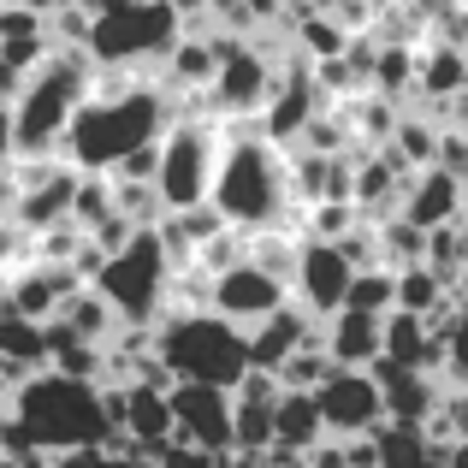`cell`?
I'll list each match as a JSON object with an SVG mask.
<instances>
[{
  "instance_id": "obj_28",
  "label": "cell",
  "mask_w": 468,
  "mask_h": 468,
  "mask_svg": "<svg viewBox=\"0 0 468 468\" xmlns=\"http://www.w3.org/2000/svg\"><path fill=\"white\" fill-rule=\"evenodd\" d=\"M207 463H214L207 451H190V445H178V439L154 451V468H207Z\"/></svg>"
},
{
  "instance_id": "obj_32",
  "label": "cell",
  "mask_w": 468,
  "mask_h": 468,
  "mask_svg": "<svg viewBox=\"0 0 468 468\" xmlns=\"http://www.w3.org/2000/svg\"><path fill=\"white\" fill-rule=\"evenodd\" d=\"M457 119H463V131H468V90L457 95Z\"/></svg>"
},
{
  "instance_id": "obj_6",
  "label": "cell",
  "mask_w": 468,
  "mask_h": 468,
  "mask_svg": "<svg viewBox=\"0 0 468 468\" xmlns=\"http://www.w3.org/2000/svg\"><path fill=\"white\" fill-rule=\"evenodd\" d=\"M166 285H172V255H166V243H160L154 226H143L125 250H113L90 279V291H101L107 309L119 320H131V326H154Z\"/></svg>"
},
{
  "instance_id": "obj_30",
  "label": "cell",
  "mask_w": 468,
  "mask_h": 468,
  "mask_svg": "<svg viewBox=\"0 0 468 468\" xmlns=\"http://www.w3.org/2000/svg\"><path fill=\"white\" fill-rule=\"evenodd\" d=\"M12 202H18V184H12V172H0V214H6Z\"/></svg>"
},
{
  "instance_id": "obj_23",
  "label": "cell",
  "mask_w": 468,
  "mask_h": 468,
  "mask_svg": "<svg viewBox=\"0 0 468 468\" xmlns=\"http://www.w3.org/2000/svg\"><path fill=\"white\" fill-rule=\"evenodd\" d=\"M54 320L71 332V338H83V344H107V332H113V320H119V314L107 309V297H101V291H90V285H83V291H78V297H71V303H66V309H59Z\"/></svg>"
},
{
  "instance_id": "obj_16",
  "label": "cell",
  "mask_w": 468,
  "mask_h": 468,
  "mask_svg": "<svg viewBox=\"0 0 468 468\" xmlns=\"http://www.w3.org/2000/svg\"><path fill=\"white\" fill-rule=\"evenodd\" d=\"M243 344H250V367H261V374H279V367H285L291 356L303 350V344H314V320L285 303L279 314H267L261 326L243 332Z\"/></svg>"
},
{
  "instance_id": "obj_19",
  "label": "cell",
  "mask_w": 468,
  "mask_h": 468,
  "mask_svg": "<svg viewBox=\"0 0 468 468\" xmlns=\"http://www.w3.org/2000/svg\"><path fill=\"white\" fill-rule=\"evenodd\" d=\"M320 439H326V421H320L314 391H279V403H273V445L309 457Z\"/></svg>"
},
{
  "instance_id": "obj_5",
  "label": "cell",
  "mask_w": 468,
  "mask_h": 468,
  "mask_svg": "<svg viewBox=\"0 0 468 468\" xmlns=\"http://www.w3.org/2000/svg\"><path fill=\"white\" fill-rule=\"evenodd\" d=\"M90 101V59L83 54H54L30 71V83L18 90L12 107V149L18 154H48L54 143H66L78 107Z\"/></svg>"
},
{
  "instance_id": "obj_2",
  "label": "cell",
  "mask_w": 468,
  "mask_h": 468,
  "mask_svg": "<svg viewBox=\"0 0 468 468\" xmlns=\"http://www.w3.org/2000/svg\"><path fill=\"white\" fill-rule=\"evenodd\" d=\"M12 421L36 451H90L113 439L101 391L71 374H30L12 391Z\"/></svg>"
},
{
  "instance_id": "obj_22",
  "label": "cell",
  "mask_w": 468,
  "mask_h": 468,
  "mask_svg": "<svg viewBox=\"0 0 468 468\" xmlns=\"http://www.w3.org/2000/svg\"><path fill=\"white\" fill-rule=\"evenodd\" d=\"M451 297H457V291H451L445 279L433 273V267H398V309H403V314L433 320Z\"/></svg>"
},
{
  "instance_id": "obj_29",
  "label": "cell",
  "mask_w": 468,
  "mask_h": 468,
  "mask_svg": "<svg viewBox=\"0 0 468 468\" xmlns=\"http://www.w3.org/2000/svg\"><path fill=\"white\" fill-rule=\"evenodd\" d=\"M12 154H18V149H12V107L0 101V166H6Z\"/></svg>"
},
{
  "instance_id": "obj_3",
  "label": "cell",
  "mask_w": 468,
  "mask_h": 468,
  "mask_svg": "<svg viewBox=\"0 0 468 468\" xmlns=\"http://www.w3.org/2000/svg\"><path fill=\"white\" fill-rule=\"evenodd\" d=\"M154 362L172 374V386H219L238 391L250 374L243 326L219 320L214 309H172L154 320Z\"/></svg>"
},
{
  "instance_id": "obj_14",
  "label": "cell",
  "mask_w": 468,
  "mask_h": 468,
  "mask_svg": "<svg viewBox=\"0 0 468 468\" xmlns=\"http://www.w3.org/2000/svg\"><path fill=\"white\" fill-rule=\"evenodd\" d=\"M320 350L332 356V367H374L386 356V314L338 309L320 326Z\"/></svg>"
},
{
  "instance_id": "obj_10",
  "label": "cell",
  "mask_w": 468,
  "mask_h": 468,
  "mask_svg": "<svg viewBox=\"0 0 468 468\" xmlns=\"http://www.w3.org/2000/svg\"><path fill=\"white\" fill-rule=\"evenodd\" d=\"M291 303V285L279 273H267V267H255L250 255H243L238 267H226V273H214V297H207V309L219 320H231V326H261L267 314H279Z\"/></svg>"
},
{
  "instance_id": "obj_7",
  "label": "cell",
  "mask_w": 468,
  "mask_h": 468,
  "mask_svg": "<svg viewBox=\"0 0 468 468\" xmlns=\"http://www.w3.org/2000/svg\"><path fill=\"white\" fill-rule=\"evenodd\" d=\"M178 42V12L166 0H113L107 12L90 18V54L101 66H131L143 54H166Z\"/></svg>"
},
{
  "instance_id": "obj_9",
  "label": "cell",
  "mask_w": 468,
  "mask_h": 468,
  "mask_svg": "<svg viewBox=\"0 0 468 468\" xmlns=\"http://www.w3.org/2000/svg\"><path fill=\"white\" fill-rule=\"evenodd\" d=\"M314 403H320L326 433H338V439H362L386 421V398H379V379L367 374V367H332V374L320 379Z\"/></svg>"
},
{
  "instance_id": "obj_17",
  "label": "cell",
  "mask_w": 468,
  "mask_h": 468,
  "mask_svg": "<svg viewBox=\"0 0 468 468\" xmlns=\"http://www.w3.org/2000/svg\"><path fill=\"white\" fill-rule=\"evenodd\" d=\"M119 433L137 439L149 457H154L160 445H172V403H166V391H160V386H143V379H131L125 410H119Z\"/></svg>"
},
{
  "instance_id": "obj_12",
  "label": "cell",
  "mask_w": 468,
  "mask_h": 468,
  "mask_svg": "<svg viewBox=\"0 0 468 468\" xmlns=\"http://www.w3.org/2000/svg\"><path fill=\"white\" fill-rule=\"evenodd\" d=\"M166 403H172V439H178V445L207 451V457L231 451V391H219V386H172Z\"/></svg>"
},
{
  "instance_id": "obj_21",
  "label": "cell",
  "mask_w": 468,
  "mask_h": 468,
  "mask_svg": "<svg viewBox=\"0 0 468 468\" xmlns=\"http://www.w3.org/2000/svg\"><path fill=\"white\" fill-rule=\"evenodd\" d=\"M0 356L18 362V367L48 362V326H42V320H24L6 297H0Z\"/></svg>"
},
{
  "instance_id": "obj_31",
  "label": "cell",
  "mask_w": 468,
  "mask_h": 468,
  "mask_svg": "<svg viewBox=\"0 0 468 468\" xmlns=\"http://www.w3.org/2000/svg\"><path fill=\"white\" fill-rule=\"evenodd\" d=\"M166 6H172V12H178V18H184V12H202L207 0H166Z\"/></svg>"
},
{
  "instance_id": "obj_25",
  "label": "cell",
  "mask_w": 468,
  "mask_h": 468,
  "mask_svg": "<svg viewBox=\"0 0 468 468\" xmlns=\"http://www.w3.org/2000/svg\"><path fill=\"white\" fill-rule=\"evenodd\" d=\"M107 214H113V178L83 172V178H78V196H71V226H78V231H95Z\"/></svg>"
},
{
  "instance_id": "obj_26",
  "label": "cell",
  "mask_w": 468,
  "mask_h": 468,
  "mask_svg": "<svg viewBox=\"0 0 468 468\" xmlns=\"http://www.w3.org/2000/svg\"><path fill=\"white\" fill-rule=\"evenodd\" d=\"M374 83H379V90H391V95H398L403 83H415V59L403 54V48H386V54L374 59Z\"/></svg>"
},
{
  "instance_id": "obj_13",
  "label": "cell",
  "mask_w": 468,
  "mask_h": 468,
  "mask_svg": "<svg viewBox=\"0 0 468 468\" xmlns=\"http://www.w3.org/2000/svg\"><path fill=\"white\" fill-rule=\"evenodd\" d=\"M214 48H219L214 101L226 107V113H255V107H267V95H273L267 59L255 54V48H243V42H214Z\"/></svg>"
},
{
  "instance_id": "obj_11",
  "label": "cell",
  "mask_w": 468,
  "mask_h": 468,
  "mask_svg": "<svg viewBox=\"0 0 468 468\" xmlns=\"http://www.w3.org/2000/svg\"><path fill=\"white\" fill-rule=\"evenodd\" d=\"M350 279H356L350 255H344L338 243L309 238V243L297 250V267H291V291H297V309L309 314V320H332V314L344 309V297H350Z\"/></svg>"
},
{
  "instance_id": "obj_8",
  "label": "cell",
  "mask_w": 468,
  "mask_h": 468,
  "mask_svg": "<svg viewBox=\"0 0 468 468\" xmlns=\"http://www.w3.org/2000/svg\"><path fill=\"white\" fill-rule=\"evenodd\" d=\"M214 166H219V143L207 125H172L160 137V160H154V196L166 214H190L207 202L214 190Z\"/></svg>"
},
{
  "instance_id": "obj_15",
  "label": "cell",
  "mask_w": 468,
  "mask_h": 468,
  "mask_svg": "<svg viewBox=\"0 0 468 468\" xmlns=\"http://www.w3.org/2000/svg\"><path fill=\"white\" fill-rule=\"evenodd\" d=\"M463 196H468V184H463V178H451V172L427 166V172H415V178L403 184V207H398V219H410V226H421V231H433V226H457Z\"/></svg>"
},
{
  "instance_id": "obj_20",
  "label": "cell",
  "mask_w": 468,
  "mask_h": 468,
  "mask_svg": "<svg viewBox=\"0 0 468 468\" xmlns=\"http://www.w3.org/2000/svg\"><path fill=\"white\" fill-rule=\"evenodd\" d=\"M415 83H421V95H433V101H457L468 90V48L445 42L427 59H415Z\"/></svg>"
},
{
  "instance_id": "obj_27",
  "label": "cell",
  "mask_w": 468,
  "mask_h": 468,
  "mask_svg": "<svg viewBox=\"0 0 468 468\" xmlns=\"http://www.w3.org/2000/svg\"><path fill=\"white\" fill-rule=\"evenodd\" d=\"M433 166L468 184V131H439V154H433Z\"/></svg>"
},
{
  "instance_id": "obj_4",
  "label": "cell",
  "mask_w": 468,
  "mask_h": 468,
  "mask_svg": "<svg viewBox=\"0 0 468 468\" xmlns=\"http://www.w3.org/2000/svg\"><path fill=\"white\" fill-rule=\"evenodd\" d=\"M166 131V101L154 90H107L78 107L66 131V154L78 172H113L125 154L149 149Z\"/></svg>"
},
{
  "instance_id": "obj_18",
  "label": "cell",
  "mask_w": 468,
  "mask_h": 468,
  "mask_svg": "<svg viewBox=\"0 0 468 468\" xmlns=\"http://www.w3.org/2000/svg\"><path fill=\"white\" fill-rule=\"evenodd\" d=\"M78 166H54L42 184H30V190H18V226L24 231H48L54 219H71V196H78Z\"/></svg>"
},
{
  "instance_id": "obj_1",
  "label": "cell",
  "mask_w": 468,
  "mask_h": 468,
  "mask_svg": "<svg viewBox=\"0 0 468 468\" xmlns=\"http://www.w3.org/2000/svg\"><path fill=\"white\" fill-rule=\"evenodd\" d=\"M207 202H214L219 219H226L231 231H243V238H255V231H291L285 219H291V202H297V190H291V160L267 137L226 143Z\"/></svg>"
},
{
  "instance_id": "obj_24",
  "label": "cell",
  "mask_w": 468,
  "mask_h": 468,
  "mask_svg": "<svg viewBox=\"0 0 468 468\" xmlns=\"http://www.w3.org/2000/svg\"><path fill=\"white\" fill-rule=\"evenodd\" d=\"M344 309L391 314V309H398V273H391V267H362V273L350 279V297H344Z\"/></svg>"
}]
</instances>
